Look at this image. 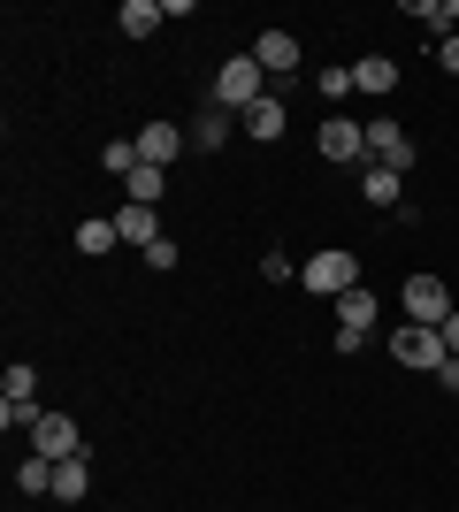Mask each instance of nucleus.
Returning a JSON list of instances; mask_svg holds the SVG:
<instances>
[{
    "instance_id": "f257e3e1",
    "label": "nucleus",
    "mask_w": 459,
    "mask_h": 512,
    "mask_svg": "<svg viewBox=\"0 0 459 512\" xmlns=\"http://www.w3.org/2000/svg\"><path fill=\"white\" fill-rule=\"evenodd\" d=\"M299 283L314 291V299H345V291H360V260H352L345 245H329V253H314L299 268Z\"/></svg>"
},
{
    "instance_id": "f03ea898",
    "label": "nucleus",
    "mask_w": 459,
    "mask_h": 512,
    "mask_svg": "<svg viewBox=\"0 0 459 512\" xmlns=\"http://www.w3.org/2000/svg\"><path fill=\"white\" fill-rule=\"evenodd\" d=\"M39 375H31V367H8V383H0V421H8V428H23V436H31V428H39Z\"/></svg>"
},
{
    "instance_id": "7ed1b4c3",
    "label": "nucleus",
    "mask_w": 459,
    "mask_h": 512,
    "mask_svg": "<svg viewBox=\"0 0 459 512\" xmlns=\"http://www.w3.org/2000/svg\"><path fill=\"white\" fill-rule=\"evenodd\" d=\"M398 299H406V321H421V329H444V321H452V291H444V276H429V268L406 276Z\"/></svg>"
},
{
    "instance_id": "20e7f679",
    "label": "nucleus",
    "mask_w": 459,
    "mask_h": 512,
    "mask_svg": "<svg viewBox=\"0 0 459 512\" xmlns=\"http://www.w3.org/2000/svg\"><path fill=\"white\" fill-rule=\"evenodd\" d=\"M207 100H222V107H230V115H245V107L261 100V62H253V54H230V62H222V77H215V92H207Z\"/></svg>"
},
{
    "instance_id": "39448f33",
    "label": "nucleus",
    "mask_w": 459,
    "mask_h": 512,
    "mask_svg": "<svg viewBox=\"0 0 459 512\" xmlns=\"http://www.w3.org/2000/svg\"><path fill=\"white\" fill-rule=\"evenodd\" d=\"M391 360H398V367H429V375H437L452 352H444V329H421V321H406V329H391Z\"/></svg>"
},
{
    "instance_id": "423d86ee",
    "label": "nucleus",
    "mask_w": 459,
    "mask_h": 512,
    "mask_svg": "<svg viewBox=\"0 0 459 512\" xmlns=\"http://www.w3.org/2000/svg\"><path fill=\"white\" fill-rule=\"evenodd\" d=\"M368 153H375V169H391V176L414 169V138H406L391 115H375V123H368Z\"/></svg>"
},
{
    "instance_id": "0eeeda50",
    "label": "nucleus",
    "mask_w": 459,
    "mask_h": 512,
    "mask_svg": "<svg viewBox=\"0 0 459 512\" xmlns=\"http://www.w3.org/2000/svg\"><path fill=\"white\" fill-rule=\"evenodd\" d=\"M31 451H39V459H85V436H77V421H69V413H39Z\"/></svg>"
},
{
    "instance_id": "6e6552de",
    "label": "nucleus",
    "mask_w": 459,
    "mask_h": 512,
    "mask_svg": "<svg viewBox=\"0 0 459 512\" xmlns=\"http://www.w3.org/2000/svg\"><path fill=\"white\" fill-rule=\"evenodd\" d=\"M184 146H192V130H176V123H146L138 130V161H146V169H169Z\"/></svg>"
},
{
    "instance_id": "1a4fd4ad",
    "label": "nucleus",
    "mask_w": 459,
    "mask_h": 512,
    "mask_svg": "<svg viewBox=\"0 0 459 512\" xmlns=\"http://www.w3.org/2000/svg\"><path fill=\"white\" fill-rule=\"evenodd\" d=\"M314 146H322V161H360V153H368V123H345V115H329Z\"/></svg>"
},
{
    "instance_id": "9d476101",
    "label": "nucleus",
    "mask_w": 459,
    "mask_h": 512,
    "mask_svg": "<svg viewBox=\"0 0 459 512\" xmlns=\"http://www.w3.org/2000/svg\"><path fill=\"white\" fill-rule=\"evenodd\" d=\"M253 62H261V77H291L299 69V31H261Z\"/></svg>"
},
{
    "instance_id": "9b49d317",
    "label": "nucleus",
    "mask_w": 459,
    "mask_h": 512,
    "mask_svg": "<svg viewBox=\"0 0 459 512\" xmlns=\"http://www.w3.org/2000/svg\"><path fill=\"white\" fill-rule=\"evenodd\" d=\"M115 237L146 253V245H161V214H153V207H138V199H123V207H115Z\"/></svg>"
},
{
    "instance_id": "f8f14e48",
    "label": "nucleus",
    "mask_w": 459,
    "mask_h": 512,
    "mask_svg": "<svg viewBox=\"0 0 459 512\" xmlns=\"http://www.w3.org/2000/svg\"><path fill=\"white\" fill-rule=\"evenodd\" d=\"M238 123H245V138H253V146H268V138H284V100H276V92H261Z\"/></svg>"
},
{
    "instance_id": "ddd939ff",
    "label": "nucleus",
    "mask_w": 459,
    "mask_h": 512,
    "mask_svg": "<svg viewBox=\"0 0 459 512\" xmlns=\"http://www.w3.org/2000/svg\"><path fill=\"white\" fill-rule=\"evenodd\" d=\"M230 123H238V115H230V107H222V100H207V107H199V115H192V146H199V153L230 146Z\"/></svg>"
},
{
    "instance_id": "4468645a",
    "label": "nucleus",
    "mask_w": 459,
    "mask_h": 512,
    "mask_svg": "<svg viewBox=\"0 0 459 512\" xmlns=\"http://www.w3.org/2000/svg\"><path fill=\"white\" fill-rule=\"evenodd\" d=\"M391 85H398V62H391V54H368V62H352V92H375V100H383Z\"/></svg>"
},
{
    "instance_id": "2eb2a0df",
    "label": "nucleus",
    "mask_w": 459,
    "mask_h": 512,
    "mask_svg": "<svg viewBox=\"0 0 459 512\" xmlns=\"http://www.w3.org/2000/svg\"><path fill=\"white\" fill-rule=\"evenodd\" d=\"M115 23H123L131 39H146V31H161V23H169V8H161V0H123V8H115Z\"/></svg>"
},
{
    "instance_id": "dca6fc26",
    "label": "nucleus",
    "mask_w": 459,
    "mask_h": 512,
    "mask_svg": "<svg viewBox=\"0 0 459 512\" xmlns=\"http://www.w3.org/2000/svg\"><path fill=\"white\" fill-rule=\"evenodd\" d=\"M115 245H123V237H115V214H85V222H77V253H115Z\"/></svg>"
},
{
    "instance_id": "f3484780",
    "label": "nucleus",
    "mask_w": 459,
    "mask_h": 512,
    "mask_svg": "<svg viewBox=\"0 0 459 512\" xmlns=\"http://www.w3.org/2000/svg\"><path fill=\"white\" fill-rule=\"evenodd\" d=\"M337 329H360V337H368V329H375V291H368V283L337 299Z\"/></svg>"
},
{
    "instance_id": "a211bd4d",
    "label": "nucleus",
    "mask_w": 459,
    "mask_h": 512,
    "mask_svg": "<svg viewBox=\"0 0 459 512\" xmlns=\"http://www.w3.org/2000/svg\"><path fill=\"white\" fill-rule=\"evenodd\" d=\"M54 497H62V505H85L92 497V467L85 459H62V467H54Z\"/></svg>"
},
{
    "instance_id": "6ab92c4d",
    "label": "nucleus",
    "mask_w": 459,
    "mask_h": 512,
    "mask_svg": "<svg viewBox=\"0 0 459 512\" xmlns=\"http://www.w3.org/2000/svg\"><path fill=\"white\" fill-rule=\"evenodd\" d=\"M54 467H62V459H39V451H31V459L16 467V490L23 497H46V490H54Z\"/></svg>"
},
{
    "instance_id": "aec40b11",
    "label": "nucleus",
    "mask_w": 459,
    "mask_h": 512,
    "mask_svg": "<svg viewBox=\"0 0 459 512\" xmlns=\"http://www.w3.org/2000/svg\"><path fill=\"white\" fill-rule=\"evenodd\" d=\"M161 192H169V169H146V161H138L131 169V199L138 207H161Z\"/></svg>"
},
{
    "instance_id": "412c9836",
    "label": "nucleus",
    "mask_w": 459,
    "mask_h": 512,
    "mask_svg": "<svg viewBox=\"0 0 459 512\" xmlns=\"http://www.w3.org/2000/svg\"><path fill=\"white\" fill-rule=\"evenodd\" d=\"M100 161H108V176H123V184H131V169H138V138H115V146H100Z\"/></svg>"
},
{
    "instance_id": "4be33fe9",
    "label": "nucleus",
    "mask_w": 459,
    "mask_h": 512,
    "mask_svg": "<svg viewBox=\"0 0 459 512\" xmlns=\"http://www.w3.org/2000/svg\"><path fill=\"white\" fill-rule=\"evenodd\" d=\"M360 192H368L375 207H398V176L391 169H368V176H360Z\"/></svg>"
},
{
    "instance_id": "5701e85b",
    "label": "nucleus",
    "mask_w": 459,
    "mask_h": 512,
    "mask_svg": "<svg viewBox=\"0 0 459 512\" xmlns=\"http://www.w3.org/2000/svg\"><path fill=\"white\" fill-rule=\"evenodd\" d=\"M299 276V260H284V253H261V283H291Z\"/></svg>"
},
{
    "instance_id": "b1692460",
    "label": "nucleus",
    "mask_w": 459,
    "mask_h": 512,
    "mask_svg": "<svg viewBox=\"0 0 459 512\" xmlns=\"http://www.w3.org/2000/svg\"><path fill=\"white\" fill-rule=\"evenodd\" d=\"M429 54H437V69H459V31H437V39H429Z\"/></svg>"
},
{
    "instance_id": "393cba45",
    "label": "nucleus",
    "mask_w": 459,
    "mask_h": 512,
    "mask_svg": "<svg viewBox=\"0 0 459 512\" xmlns=\"http://www.w3.org/2000/svg\"><path fill=\"white\" fill-rule=\"evenodd\" d=\"M352 92V69H322V100H345Z\"/></svg>"
},
{
    "instance_id": "a878e982",
    "label": "nucleus",
    "mask_w": 459,
    "mask_h": 512,
    "mask_svg": "<svg viewBox=\"0 0 459 512\" xmlns=\"http://www.w3.org/2000/svg\"><path fill=\"white\" fill-rule=\"evenodd\" d=\"M444 352L459 360V306H452V321H444Z\"/></svg>"
},
{
    "instance_id": "bb28decb",
    "label": "nucleus",
    "mask_w": 459,
    "mask_h": 512,
    "mask_svg": "<svg viewBox=\"0 0 459 512\" xmlns=\"http://www.w3.org/2000/svg\"><path fill=\"white\" fill-rule=\"evenodd\" d=\"M437 383H444V390H459V360H444V367H437Z\"/></svg>"
}]
</instances>
